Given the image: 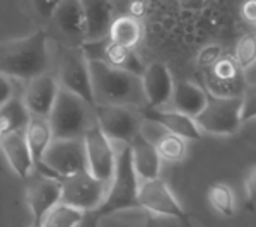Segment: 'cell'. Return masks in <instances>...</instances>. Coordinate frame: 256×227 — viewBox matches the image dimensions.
<instances>
[{"mask_svg": "<svg viewBox=\"0 0 256 227\" xmlns=\"http://www.w3.org/2000/svg\"><path fill=\"white\" fill-rule=\"evenodd\" d=\"M58 92L60 84L56 80V76L46 72L28 82L22 94V101L31 116L48 118L55 106L56 98H58Z\"/></svg>", "mask_w": 256, "mask_h": 227, "instance_id": "obj_15", "label": "cell"}, {"mask_svg": "<svg viewBox=\"0 0 256 227\" xmlns=\"http://www.w3.org/2000/svg\"><path fill=\"white\" fill-rule=\"evenodd\" d=\"M202 132L234 135L242 125V98H218L208 94L204 111L195 118Z\"/></svg>", "mask_w": 256, "mask_h": 227, "instance_id": "obj_7", "label": "cell"}, {"mask_svg": "<svg viewBox=\"0 0 256 227\" xmlns=\"http://www.w3.org/2000/svg\"><path fill=\"white\" fill-rule=\"evenodd\" d=\"M31 122V113L28 111L22 98H12L9 102L0 106V138L10 132L26 130Z\"/></svg>", "mask_w": 256, "mask_h": 227, "instance_id": "obj_25", "label": "cell"}, {"mask_svg": "<svg viewBox=\"0 0 256 227\" xmlns=\"http://www.w3.org/2000/svg\"><path fill=\"white\" fill-rule=\"evenodd\" d=\"M0 148H2L6 159L9 160L12 171L20 180H30L32 172L36 171L34 159H32L31 148L26 140V130L10 132L6 137L0 138Z\"/></svg>", "mask_w": 256, "mask_h": 227, "instance_id": "obj_18", "label": "cell"}, {"mask_svg": "<svg viewBox=\"0 0 256 227\" xmlns=\"http://www.w3.org/2000/svg\"><path fill=\"white\" fill-rule=\"evenodd\" d=\"M30 227H43V226H41V222H38V220H32Z\"/></svg>", "mask_w": 256, "mask_h": 227, "instance_id": "obj_37", "label": "cell"}, {"mask_svg": "<svg viewBox=\"0 0 256 227\" xmlns=\"http://www.w3.org/2000/svg\"><path fill=\"white\" fill-rule=\"evenodd\" d=\"M130 148H132L134 168H135V171H137V176L140 181L160 178L162 159H160L154 144L148 142L142 134H138L137 137L130 142Z\"/></svg>", "mask_w": 256, "mask_h": 227, "instance_id": "obj_21", "label": "cell"}, {"mask_svg": "<svg viewBox=\"0 0 256 227\" xmlns=\"http://www.w3.org/2000/svg\"><path fill=\"white\" fill-rule=\"evenodd\" d=\"M207 198L210 207H212V210L217 216L224 218H230L236 216V195H234V190L227 183H224V181H216V183L210 184L207 190Z\"/></svg>", "mask_w": 256, "mask_h": 227, "instance_id": "obj_27", "label": "cell"}, {"mask_svg": "<svg viewBox=\"0 0 256 227\" xmlns=\"http://www.w3.org/2000/svg\"><path fill=\"white\" fill-rule=\"evenodd\" d=\"M12 96V82L10 77L0 74V106H4L6 102H9Z\"/></svg>", "mask_w": 256, "mask_h": 227, "instance_id": "obj_34", "label": "cell"}, {"mask_svg": "<svg viewBox=\"0 0 256 227\" xmlns=\"http://www.w3.org/2000/svg\"><path fill=\"white\" fill-rule=\"evenodd\" d=\"M138 207L159 217L174 218V220H188L183 205L180 204L174 192L162 178L140 181Z\"/></svg>", "mask_w": 256, "mask_h": 227, "instance_id": "obj_10", "label": "cell"}, {"mask_svg": "<svg viewBox=\"0 0 256 227\" xmlns=\"http://www.w3.org/2000/svg\"><path fill=\"white\" fill-rule=\"evenodd\" d=\"M241 18L256 26V0H244L241 6Z\"/></svg>", "mask_w": 256, "mask_h": 227, "instance_id": "obj_35", "label": "cell"}, {"mask_svg": "<svg viewBox=\"0 0 256 227\" xmlns=\"http://www.w3.org/2000/svg\"><path fill=\"white\" fill-rule=\"evenodd\" d=\"M88 169L96 180L110 184L116 168V148L114 144L102 134V130L94 122L92 126L84 135Z\"/></svg>", "mask_w": 256, "mask_h": 227, "instance_id": "obj_11", "label": "cell"}, {"mask_svg": "<svg viewBox=\"0 0 256 227\" xmlns=\"http://www.w3.org/2000/svg\"><path fill=\"white\" fill-rule=\"evenodd\" d=\"M26 200L32 220L41 222L50 210L62 202V180L50 178L38 172L36 178L28 180Z\"/></svg>", "mask_w": 256, "mask_h": 227, "instance_id": "obj_14", "label": "cell"}, {"mask_svg": "<svg viewBox=\"0 0 256 227\" xmlns=\"http://www.w3.org/2000/svg\"><path fill=\"white\" fill-rule=\"evenodd\" d=\"M208 101V92L202 86L190 80H181L174 84V92L171 98V110L196 118L204 111Z\"/></svg>", "mask_w": 256, "mask_h": 227, "instance_id": "obj_23", "label": "cell"}, {"mask_svg": "<svg viewBox=\"0 0 256 227\" xmlns=\"http://www.w3.org/2000/svg\"><path fill=\"white\" fill-rule=\"evenodd\" d=\"M108 38L123 48L135 50L142 40V24L135 16H120L111 24Z\"/></svg>", "mask_w": 256, "mask_h": 227, "instance_id": "obj_26", "label": "cell"}, {"mask_svg": "<svg viewBox=\"0 0 256 227\" xmlns=\"http://www.w3.org/2000/svg\"><path fill=\"white\" fill-rule=\"evenodd\" d=\"M50 48L44 31L0 44V74L28 80L48 72Z\"/></svg>", "mask_w": 256, "mask_h": 227, "instance_id": "obj_2", "label": "cell"}, {"mask_svg": "<svg viewBox=\"0 0 256 227\" xmlns=\"http://www.w3.org/2000/svg\"><path fill=\"white\" fill-rule=\"evenodd\" d=\"M99 218H101V217H99L96 212H90V214H88V216H86L84 222H82L79 227H99L98 226Z\"/></svg>", "mask_w": 256, "mask_h": 227, "instance_id": "obj_36", "label": "cell"}, {"mask_svg": "<svg viewBox=\"0 0 256 227\" xmlns=\"http://www.w3.org/2000/svg\"><path fill=\"white\" fill-rule=\"evenodd\" d=\"M142 84L147 99V110H159L171 102L172 92H174V80L168 65L160 62L148 64L142 76Z\"/></svg>", "mask_w": 256, "mask_h": 227, "instance_id": "obj_16", "label": "cell"}, {"mask_svg": "<svg viewBox=\"0 0 256 227\" xmlns=\"http://www.w3.org/2000/svg\"><path fill=\"white\" fill-rule=\"evenodd\" d=\"M26 140H28V146L31 148L32 159H34V166L38 169L41 166V162H43V158L46 154L48 147L55 140L50 120L31 116L30 125L26 126Z\"/></svg>", "mask_w": 256, "mask_h": 227, "instance_id": "obj_24", "label": "cell"}, {"mask_svg": "<svg viewBox=\"0 0 256 227\" xmlns=\"http://www.w3.org/2000/svg\"><path fill=\"white\" fill-rule=\"evenodd\" d=\"M108 193V184L94 178L89 171L62 180V202L86 214L98 212Z\"/></svg>", "mask_w": 256, "mask_h": 227, "instance_id": "obj_8", "label": "cell"}, {"mask_svg": "<svg viewBox=\"0 0 256 227\" xmlns=\"http://www.w3.org/2000/svg\"><path fill=\"white\" fill-rule=\"evenodd\" d=\"M48 120L55 140L84 138L88 130L96 122L92 106L62 88Z\"/></svg>", "mask_w": 256, "mask_h": 227, "instance_id": "obj_4", "label": "cell"}, {"mask_svg": "<svg viewBox=\"0 0 256 227\" xmlns=\"http://www.w3.org/2000/svg\"><path fill=\"white\" fill-rule=\"evenodd\" d=\"M36 171L56 180H65L89 171L84 138L53 140Z\"/></svg>", "mask_w": 256, "mask_h": 227, "instance_id": "obj_5", "label": "cell"}, {"mask_svg": "<svg viewBox=\"0 0 256 227\" xmlns=\"http://www.w3.org/2000/svg\"><path fill=\"white\" fill-rule=\"evenodd\" d=\"M207 92L218 98H242L248 88L244 74L234 56H222L205 74Z\"/></svg>", "mask_w": 256, "mask_h": 227, "instance_id": "obj_12", "label": "cell"}, {"mask_svg": "<svg viewBox=\"0 0 256 227\" xmlns=\"http://www.w3.org/2000/svg\"><path fill=\"white\" fill-rule=\"evenodd\" d=\"M94 101L104 106L147 108L142 77L122 68H114L101 60H89Z\"/></svg>", "mask_w": 256, "mask_h": 227, "instance_id": "obj_1", "label": "cell"}, {"mask_svg": "<svg viewBox=\"0 0 256 227\" xmlns=\"http://www.w3.org/2000/svg\"><path fill=\"white\" fill-rule=\"evenodd\" d=\"M88 214L82 210L70 207V205L60 202L58 205H55L50 212L44 216L41 220L43 227H79Z\"/></svg>", "mask_w": 256, "mask_h": 227, "instance_id": "obj_28", "label": "cell"}, {"mask_svg": "<svg viewBox=\"0 0 256 227\" xmlns=\"http://www.w3.org/2000/svg\"><path fill=\"white\" fill-rule=\"evenodd\" d=\"M56 80L60 88L76 94L84 99L89 106L96 108L92 90V79H90L89 58L86 56L84 50L77 46H67L58 55V70H56Z\"/></svg>", "mask_w": 256, "mask_h": 227, "instance_id": "obj_6", "label": "cell"}, {"mask_svg": "<svg viewBox=\"0 0 256 227\" xmlns=\"http://www.w3.org/2000/svg\"><path fill=\"white\" fill-rule=\"evenodd\" d=\"M244 188H246V205L248 208H256V166L251 169L250 174L244 181Z\"/></svg>", "mask_w": 256, "mask_h": 227, "instance_id": "obj_33", "label": "cell"}, {"mask_svg": "<svg viewBox=\"0 0 256 227\" xmlns=\"http://www.w3.org/2000/svg\"><path fill=\"white\" fill-rule=\"evenodd\" d=\"M116 148V147H114ZM138 190L140 180L132 160L130 144H118L116 148V168H114L113 180L108 184V193L98 208V216H111L120 210L140 208L138 207Z\"/></svg>", "mask_w": 256, "mask_h": 227, "instance_id": "obj_3", "label": "cell"}, {"mask_svg": "<svg viewBox=\"0 0 256 227\" xmlns=\"http://www.w3.org/2000/svg\"><path fill=\"white\" fill-rule=\"evenodd\" d=\"M94 118L102 134L113 144H130L140 134L142 120L126 106H104L94 108Z\"/></svg>", "mask_w": 256, "mask_h": 227, "instance_id": "obj_9", "label": "cell"}, {"mask_svg": "<svg viewBox=\"0 0 256 227\" xmlns=\"http://www.w3.org/2000/svg\"><path fill=\"white\" fill-rule=\"evenodd\" d=\"M220 58H222L220 48L210 44V46L202 50L200 56H198V65H200V67H204L205 70H208L210 67H214V65H216Z\"/></svg>", "mask_w": 256, "mask_h": 227, "instance_id": "obj_31", "label": "cell"}, {"mask_svg": "<svg viewBox=\"0 0 256 227\" xmlns=\"http://www.w3.org/2000/svg\"><path fill=\"white\" fill-rule=\"evenodd\" d=\"M64 0H32V7L36 9V12L44 19H52L53 12L56 10V7Z\"/></svg>", "mask_w": 256, "mask_h": 227, "instance_id": "obj_32", "label": "cell"}, {"mask_svg": "<svg viewBox=\"0 0 256 227\" xmlns=\"http://www.w3.org/2000/svg\"><path fill=\"white\" fill-rule=\"evenodd\" d=\"M82 50H84L86 56L89 60H101L111 65V67L126 70V72H132L138 77H142L144 72H146L147 65L142 64L135 50L120 46L110 38L96 41V43H86L82 44Z\"/></svg>", "mask_w": 256, "mask_h": 227, "instance_id": "obj_13", "label": "cell"}, {"mask_svg": "<svg viewBox=\"0 0 256 227\" xmlns=\"http://www.w3.org/2000/svg\"><path fill=\"white\" fill-rule=\"evenodd\" d=\"M256 120V80L248 84L242 94V123Z\"/></svg>", "mask_w": 256, "mask_h": 227, "instance_id": "obj_30", "label": "cell"}, {"mask_svg": "<svg viewBox=\"0 0 256 227\" xmlns=\"http://www.w3.org/2000/svg\"><path fill=\"white\" fill-rule=\"evenodd\" d=\"M144 118L154 120L159 125H162L168 132L184 138L186 142H193V140L202 138V130H200V126L196 125L195 118L180 113V111H176V110H166V108L147 110Z\"/></svg>", "mask_w": 256, "mask_h": 227, "instance_id": "obj_22", "label": "cell"}, {"mask_svg": "<svg viewBox=\"0 0 256 227\" xmlns=\"http://www.w3.org/2000/svg\"><path fill=\"white\" fill-rule=\"evenodd\" d=\"M234 58L242 72L251 70L256 65V32H248L241 36L234 48Z\"/></svg>", "mask_w": 256, "mask_h": 227, "instance_id": "obj_29", "label": "cell"}, {"mask_svg": "<svg viewBox=\"0 0 256 227\" xmlns=\"http://www.w3.org/2000/svg\"><path fill=\"white\" fill-rule=\"evenodd\" d=\"M80 4L88 24L86 43H96L108 38L110 28L114 20L111 0H80Z\"/></svg>", "mask_w": 256, "mask_h": 227, "instance_id": "obj_19", "label": "cell"}, {"mask_svg": "<svg viewBox=\"0 0 256 227\" xmlns=\"http://www.w3.org/2000/svg\"><path fill=\"white\" fill-rule=\"evenodd\" d=\"M52 20L67 38L80 41V44L86 43L88 24L80 0H64L53 12Z\"/></svg>", "mask_w": 256, "mask_h": 227, "instance_id": "obj_20", "label": "cell"}, {"mask_svg": "<svg viewBox=\"0 0 256 227\" xmlns=\"http://www.w3.org/2000/svg\"><path fill=\"white\" fill-rule=\"evenodd\" d=\"M140 134H142L148 142L154 144L160 159L166 160V162L176 164L186 158V152H188L186 140L171 134V132H168L162 125H159L154 120L142 118Z\"/></svg>", "mask_w": 256, "mask_h": 227, "instance_id": "obj_17", "label": "cell"}]
</instances>
